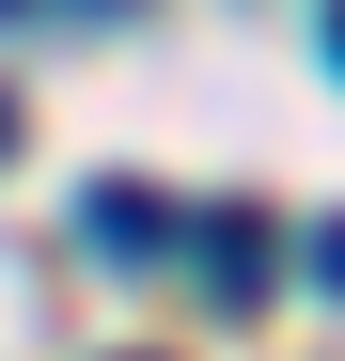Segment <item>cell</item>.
Instances as JSON below:
<instances>
[{"instance_id":"obj_1","label":"cell","mask_w":345,"mask_h":361,"mask_svg":"<svg viewBox=\"0 0 345 361\" xmlns=\"http://www.w3.org/2000/svg\"><path fill=\"white\" fill-rule=\"evenodd\" d=\"M79 235H94L110 267H142V252H172V204H157V189H94V204H79Z\"/></svg>"},{"instance_id":"obj_2","label":"cell","mask_w":345,"mask_h":361,"mask_svg":"<svg viewBox=\"0 0 345 361\" xmlns=\"http://www.w3.org/2000/svg\"><path fill=\"white\" fill-rule=\"evenodd\" d=\"M204 283L251 298V283H267V220H220V235H204Z\"/></svg>"},{"instance_id":"obj_4","label":"cell","mask_w":345,"mask_h":361,"mask_svg":"<svg viewBox=\"0 0 345 361\" xmlns=\"http://www.w3.org/2000/svg\"><path fill=\"white\" fill-rule=\"evenodd\" d=\"M314 32H330V63H345V0H314Z\"/></svg>"},{"instance_id":"obj_3","label":"cell","mask_w":345,"mask_h":361,"mask_svg":"<svg viewBox=\"0 0 345 361\" xmlns=\"http://www.w3.org/2000/svg\"><path fill=\"white\" fill-rule=\"evenodd\" d=\"M314 298H345V220H330V235H314Z\"/></svg>"}]
</instances>
